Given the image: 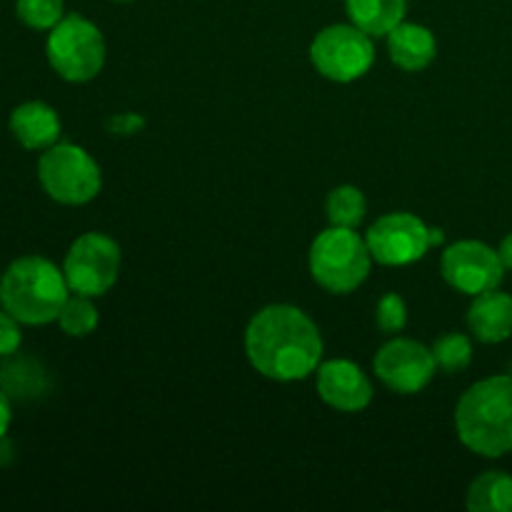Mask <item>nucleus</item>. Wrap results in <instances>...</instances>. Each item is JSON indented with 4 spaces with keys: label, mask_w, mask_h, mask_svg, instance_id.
<instances>
[{
    "label": "nucleus",
    "mask_w": 512,
    "mask_h": 512,
    "mask_svg": "<svg viewBox=\"0 0 512 512\" xmlns=\"http://www.w3.org/2000/svg\"><path fill=\"white\" fill-rule=\"evenodd\" d=\"M245 355L263 378L295 383L323 363V335L305 310L288 303L265 305L245 328Z\"/></svg>",
    "instance_id": "nucleus-1"
},
{
    "label": "nucleus",
    "mask_w": 512,
    "mask_h": 512,
    "mask_svg": "<svg viewBox=\"0 0 512 512\" xmlns=\"http://www.w3.org/2000/svg\"><path fill=\"white\" fill-rule=\"evenodd\" d=\"M455 433L475 455L512 453V375H493L470 385L455 405Z\"/></svg>",
    "instance_id": "nucleus-2"
},
{
    "label": "nucleus",
    "mask_w": 512,
    "mask_h": 512,
    "mask_svg": "<svg viewBox=\"0 0 512 512\" xmlns=\"http://www.w3.org/2000/svg\"><path fill=\"white\" fill-rule=\"evenodd\" d=\"M68 298L70 285L63 268L43 255L13 260L3 273L0 305L23 325L55 323Z\"/></svg>",
    "instance_id": "nucleus-3"
},
{
    "label": "nucleus",
    "mask_w": 512,
    "mask_h": 512,
    "mask_svg": "<svg viewBox=\"0 0 512 512\" xmlns=\"http://www.w3.org/2000/svg\"><path fill=\"white\" fill-rule=\"evenodd\" d=\"M368 243L355 228L330 225L318 233L308 253V268L315 283L333 295H348L368 280L373 268Z\"/></svg>",
    "instance_id": "nucleus-4"
},
{
    "label": "nucleus",
    "mask_w": 512,
    "mask_h": 512,
    "mask_svg": "<svg viewBox=\"0 0 512 512\" xmlns=\"http://www.w3.org/2000/svg\"><path fill=\"white\" fill-rule=\"evenodd\" d=\"M45 55L55 73L68 83H90L105 65V38L98 25L85 15L68 13L48 30Z\"/></svg>",
    "instance_id": "nucleus-5"
},
{
    "label": "nucleus",
    "mask_w": 512,
    "mask_h": 512,
    "mask_svg": "<svg viewBox=\"0 0 512 512\" xmlns=\"http://www.w3.org/2000/svg\"><path fill=\"white\" fill-rule=\"evenodd\" d=\"M38 180L45 195L60 205H88L103 188L98 160L75 143H55L38 160Z\"/></svg>",
    "instance_id": "nucleus-6"
},
{
    "label": "nucleus",
    "mask_w": 512,
    "mask_h": 512,
    "mask_svg": "<svg viewBox=\"0 0 512 512\" xmlns=\"http://www.w3.org/2000/svg\"><path fill=\"white\" fill-rule=\"evenodd\" d=\"M310 63L333 83L360 80L375 63L373 35L353 23H333L310 43Z\"/></svg>",
    "instance_id": "nucleus-7"
},
{
    "label": "nucleus",
    "mask_w": 512,
    "mask_h": 512,
    "mask_svg": "<svg viewBox=\"0 0 512 512\" xmlns=\"http://www.w3.org/2000/svg\"><path fill=\"white\" fill-rule=\"evenodd\" d=\"M370 255L375 263L388 268H403L413 265L428 255L430 248L443 243V230L425 225L413 213H385L370 225L365 235Z\"/></svg>",
    "instance_id": "nucleus-8"
},
{
    "label": "nucleus",
    "mask_w": 512,
    "mask_h": 512,
    "mask_svg": "<svg viewBox=\"0 0 512 512\" xmlns=\"http://www.w3.org/2000/svg\"><path fill=\"white\" fill-rule=\"evenodd\" d=\"M120 253L118 240L105 233H83L73 240L63 260V273L70 285V293L100 298L108 293L120 275Z\"/></svg>",
    "instance_id": "nucleus-9"
},
{
    "label": "nucleus",
    "mask_w": 512,
    "mask_h": 512,
    "mask_svg": "<svg viewBox=\"0 0 512 512\" xmlns=\"http://www.w3.org/2000/svg\"><path fill=\"white\" fill-rule=\"evenodd\" d=\"M373 373L398 395L423 393L438 373L433 348L413 338H393L375 353Z\"/></svg>",
    "instance_id": "nucleus-10"
},
{
    "label": "nucleus",
    "mask_w": 512,
    "mask_h": 512,
    "mask_svg": "<svg viewBox=\"0 0 512 512\" xmlns=\"http://www.w3.org/2000/svg\"><path fill=\"white\" fill-rule=\"evenodd\" d=\"M440 273L445 283L458 293L483 295L500 288L505 278V265L500 253L483 240H458L448 245L440 258Z\"/></svg>",
    "instance_id": "nucleus-11"
},
{
    "label": "nucleus",
    "mask_w": 512,
    "mask_h": 512,
    "mask_svg": "<svg viewBox=\"0 0 512 512\" xmlns=\"http://www.w3.org/2000/svg\"><path fill=\"white\" fill-rule=\"evenodd\" d=\"M315 373V390L320 400L338 413H363L373 403V380L353 360H325Z\"/></svg>",
    "instance_id": "nucleus-12"
},
{
    "label": "nucleus",
    "mask_w": 512,
    "mask_h": 512,
    "mask_svg": "<svg viewBox=\"0 0 512 512\" xmlns=\"http://www.w3.org/2000/svg\"><path fill=\"white\" fill-rule=\"evenodd\" d=\"M10 133L25 150H48L63 133V123L53 105L43 100H25L10 113Z\"/></svg>",
    "instance_id": "nucleus-13"
},
{
    "label": "nucleus",
    "mask_w": 512,
    "mask_h": 512,
    "mask_svg": "<svg viewBox=\"0 0 512 512\" xmlns=\"http://www.w3.org/2000/svg\"><path fill=\"white\" fill-rule=\"evenodd\" d=\"M468 328L480 343H505L512 335V295L500 288L475 295L468 310Z\"/></svg>",
    "instance_id": "nucleus-14"
},
{
    "label": "nucleus",
    "mask_w": 512,
    "mask_h": 512,
    "mask_svg": "<svg viewBox=\"0 0 512 512\" xmlns=\"http://www.w3.org/2000/svg\"><path fill=\"white\" fill-rule=\"evenodd\" d=\"M388 55L393 60V65H398L405 73H420V70L428 68L430 63L438 55V40L430 28L420 23H408L403 20L400 25H395L388 35Z\"/></svg>",
    "instance_id": "nucleus-15"
},
{
    "label": "nucleus",
    "mask_w": 512,
    "mask_h": 512,
    "mask_svg": "<svg viewBox=\"0 0 512 512\" xmlns=\"http://www.w3.org/2000/svg\"><path fill=\"white\" fill-rule=\"evenodd\" d=\"M350 23L373 38H385L408 13V0H345Z\"/></svg>",
    "instance_id": "nucleus-16"
},
{
    "label": "nucleus",
    "mask_w": 512,
    "mask_h": 512,
    "mask_svg": "<svg viewBox=\"0 0 512 512\" xmlns=\"http://www.w3.org/2000/svg\"><path fill=\"white\" fill-rule=\"evenodd\" d=\"M465 505L473 512H512V475L488 470L470 483Z\"/></svg>",
    "instance_id": "nucleus-17"
},
{
    "label": "nucleus",
    "mask_w": 512,
    "mask_h": 512,
    "mask_svg": "<svg viewBox=\"0 0 512 512\" xmlns=\"http://www.w3.org/2000/svg\"><path fill=\"white\" fill-rule=\"evenodd\" d=\"M325 213H328L330 225L358 228L368 215V200H365L363 190L355 185H338L330 190L328 200H325Z\"/></svg>",
    "instance_id": "nucleus-18"
},
{
    "label": "nucleus",
    "mask_w": 512,
    "mask_h": 512,
    "mask_svg": "<svg viewBox=\"0 0 512 512\" xmlns=\"http://www.w3.org/2000/svg\"><path fill=\"white\" fill-rule=\"evenodd\" d=\"M55 323L60 325V330H63L68 338H88V335L98 328L100 315H98V308H95L93 298L73 293L68 300H65L63 310H60Z\"/></svg>",
    "instance_id": "nucleus-19"
},
{
    "label": "nucleus",
    "mask_w": 512,
    "mask_h": 512,
    "mask_svg": "<svg viewBox=\"0 0 512 512\" xmlns=\"http://www.w3.org/2000/svg\"><path fill=\"white\" fill-rule=\"evenodd\" d=\"M435 363L445 373H460L473 363V340L463 333H448L435 340Z\"/></svg>",
    "instance_id": "nucleus-20"
},
{
    "label": "nucleus",
    "mask_w": 512,
    "mask_h": 512,
    "mask_svg": "<svg viewBox=\"0 0 512 512\" xmlns=\"http://www.w3.org/2000/svg\"><path fill=\"white\" fill-rule=\"evenodd\" d=\"M15 15L30 30H53L65 18V0H15Z\"/></svg>",
    "instance_id": "nucleus-21"
},
{
    "label": "nucleus",
    "mask_w": 512,
    "mask_h": 512,
    "mask_svg": "<svg viewBox=\"0 0 512 512\" xmlns=\"http://www.w3.org/2000/svg\"><path fill=\"white\" fill-rule=\"evenodd\" d=\"M375 325L385 335H395L408 325V305L398 293H385L375 308Z\"/></svg>",
    "instance_id": "nucleus-22"
},
{
    "label": "nucleus",
    "mask_w": 512,
    "mask_h": 512,
    "mask_svg": "<svg viewBox=\"0 0 512 512\" xmlns=\"http://www.w3.org/2000/svg\"><path fill=\"white\" fill-rule=\"evenodd\" d=\"M20 320L13 318L8 310H0V358H13L23 345V330Z\"/></svg>",
    "instance_id": "nucleus-23"
},
{
    "label": "nucleus",
    "mask_w": 512,
    "mask_h": 512,
    "mask_svg": "<svg viewBox=\"0 0 512 512\" xmlns=\"http://www.w3.org/2000/svg\"><path fill=\"white\" fill-rule=\"evenodd\" d=\"M10 423H13V408H10V398L3 388H0V438L8 435Z\"/></svg>",
    "instance_id": "nucleus-24"
},
{
    "label": "nucleus",
    "mask_w": 512,
    "mask_h": 512,
    "mask_svg": "<svg viewBox=\"0 0 512 512\" xmlns=\"http://www.w3.org/2000/svg\"><path fill=\"white\" fill-rule=\"evenodd\" d=\"M13 460H15L13 440H10L8 435H3V438H0V468H8Z\"/></svg>",
    "instance_id": "nucleus-25"
},
{
    "label": "nucleus",
    "mask_w": 512,
    "mask_h": 512,
    "mask_svg": "<svg viewBox=\"0 0 512 512\" xmlns=\"http://www.w3.org/2000/svg\"><path fill=\"white\" fill-rule=\"evenodd\" d=\"M498 253H500V260H503L505 270H510L512 273V233L505 235L503 243H500V248H498Z\"/></svg>",
    "instance_id": "nucleus-26"
},
{
    "label": "nucleus",
    "mask_w": 512,
    "mask_h": 512,
    "mask_svg": "<svg viewBox=\"0 0 512 512\" xmlns=\"http://www.w3.org/2000/svg\"><path fill=\"white\" fill-rule=\"evenodd\" d=\"M113 3H133V0H113Z\"/></svg>",
    "instance_id": "nucleus-27"
},
{
    "label": "nucleus",
    "mask_w": 512,
    "mask_h": 512,
    "mask_svg": "<svg viewBox=\"0 0 512 512\" xmlns=\"http://www.w3.org/2000/svg\"><path fill=\"white\" fill-rule=\"evenodd\" d=\"M0 290H3V275H0Z\"/></svg>",
    "instance_id": "nucleus-28"
}]
</instances>
